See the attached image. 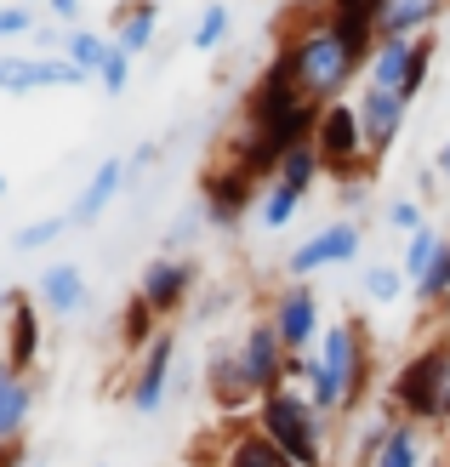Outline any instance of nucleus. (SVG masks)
<instances>
[{
    "instance_id": "nucleus-41",
    "label": "nucleus",
    "mask_w": 450,
    "mask_h": 467,
    "mask_svg": "<svg viewBox=\"0 0 450 467\" xmlns=\"http://www.w3.org/2000/svg\"><path fill=\"white\" fill-rule=\"evenodd\" d=\"M6 370H12V365H6V342H0V377H6Z\"/></svg>"
},
{
    "instance_id": "nucleus-45",
    "label": "nucleus",
    "mask_w": 450,
    "mask_h": 467,
    "mask_svg": "<svg viewBox=\"0 0 450 467\" xmlns=\"http://www.w3.org/2000/svg\"><path fill=\"white\" fill-rule=\"evenodd\" d=\"M29 467H35V462H29Z\"/></svg>"
},
{
    "instance_id": "nucleus-42",
    "label": "nucleus",
    "mask_w": 450,
    "mask_h": 467,
    "mask_svg": "<svg viewBox=\"0 0 450 467\" xmlns=\"http://www.w3.org/2000/svg\"><path fill=\"white\" fill-rule=\"evenodd\" d=\"M6 189H12V182H6V171H0V200H6Z\"/></svg>"
},
{
    "instance_id": "nucleus-18",
    "label": "nucleus",
    "mask_w": 450,
    "mask_h": 467,
    "mask_svg": "<svg viewBox=\"0 0 450 467\" xmlns=\"http://www.w3.org/2000/svg\"><path fill=\"white\" fill-rule=\"evenodd\" d=\"M86 296H91V285H86L80 263H46V274L35 279V302L58 319H75L86 308Z\"/></svg>"
},
{
    "instance_id": "nucleus-33",
    "label": "nucleus",
    "mask_w": 450,
    "mask_h": 467,
    "mask_svg": "<svg viewBox=\"0 0 450 467\" xmlns=\"http://www.w3.org/2000/svg\"><path fill=\"white\" fill-rule=\"evenodd\" d=\"M416 291V302L422 308H450V240H445V251H439V263L428 268V279H422V285H411Z\"/></svg>"
},
{
    "instance_id": "nucleus-34",
    "label": "nucleus",
    "mask_w": 450,
    "mask_h": 467,
    "mask_svg": "<svg viewBox=\"0 0 450 467\" xmlns=\"http://www.w3.org/2000/svg\"><path fill=\"white\" fill-rule=\"evenodd\" d=\"M131 68H137V57H131V52H120V46H114V52L103 57V68H98V86L109 91V98H120V91L131 86Z\"/></svg>"
},
{
    "instance_id": "nucleus-23",
    "label": "nucleus",
    "mask_w": 450,
    "mask_h": 467,
    "mask_svg": "<svg viewBox=\"0 0 450 467\" xmlns=\"http://www.w3.org/2000/svg\"><path fill=\"white\" fill-rule=\"evenodd\" d=\"M154 35H160V6H154V0H137V6H126L120 23H114V46L131 52V57H143L154 46Z\"/></svg>"
},
{
    "instance_id": "nucleus-13",
    "label": "nucleus",
    "mask_w": 450,
    "mask_h": 467,
    "mask_svg": "<svg viewBox=\"0 0 450 467\" xmlns=\"http://www.w3.org/2000/svg\"><path fill=\"white\" fill-rule=\"evenodd\" d=\"M194 263L188 256H149V268H143V279H137V296L149 302V308L160 314V319H172V314H183L188 308V296H194Z\"/></svg>"
},
{
    "instance_id": "nucleus-17",
    "label": "nucleus",
    "mask_w": 450,
    "mask_h": 467,
    "mask_svg": "<svg viewBox=\"0 0 450 467\" xmlns=\"http://www.w3.org/2000/svg\"><path fill=\"white\" fill-rule=\"evenodd\" d=\"M411 68H416V40H399V35H376L371 57H365V86L376 91H411ZM411 103V98H405Z\"/></svg>"
},
{
    "instance_id": "nucleus-4",
    "label": "nucleus",
    "mask_w": 450,
    "mask_h": 467,
    "mask_svg": "<svg viewBox=\"0 0 450 467\" xmlns=\"http://www.w3.org/2000/svg\"><path fill=\"white\" fill-rule=\"evenodd\" d=\"M291 52H297L302 98H314V103H337L342 91L365 75V63L337 40V29H330V23H314V29H302V35L291 40Z\"/></svg>"
},
{
    "instance_id": "nucleus-30",
    "label": "nucleus",
    "mask_w": 450,
    "mask_h": 467,
    "mask_svg": "<svg viewBox=\"0 0 450 467\" xmlns=\"http://www.w3.org/2000/svg\"><path fill=\"white\" fill-rule=\"evenodd\" d=\"M302 212V194H291L286 182H268L263 194H256V223H263L268 234H279V228H291V217Z\"/></svg>"
},
{
    "instance_id": "nucleus-44",
    "label": "nucleus",
    "mask_w": 450,
    "mask_h": 467,
    "mask_svg": "<svg viewBox=\"0 0 450 467\" xmlns=\"http://www.w3.org/2000/svg\"><path fill=\"white\" fill-rule=\"evenodd\" d=\"M154 6H160V0H154Z\"/></svg>"
},
{
    "instance_id": "nucleus-11",
    "label": "nucleus",
    "mask_w": 450,
    "mask_h": 467,
    "mask_svg": "<svg viewBox=\"0 0 450 467\" xmlns=\"http://www.w3.org/2000/svg\"><path fill=\"white\" fill-rule=\"evenodd\" d=\"M91 86L86 68L68 57H0V91L6 98H29V91H80Z\"/></svg>"
},
{
    "instance_id": "nucleus-36",
    "label": "nucleus",
    "mask_w": 450,
    "mask_h": 467,
    "mask_svg": "<svg viewBox=\"0 0 450 467\" xmlns=\"http://www.w3.org/2000/svg\"><path fill=\"white\" fill-rule=\"evenodd\" d=\"M40 23L29 17V6H0V40H17V35H35Z\"/></svg>"
},
{
    "instance_id": "nucleus-8",
    "label": "nucleus",
    "mask_w": 450,
    "mask_h": 467,
    "mask_svg": "<svg viewBox=\"0 0 450 467\" xmlns=\"http://www.w3.org/2000/svg\"><path fill=\"white\" fill-rule=\"evenodd\" d=\"M172 365H177V331H160L143 354L131 359L126 405H131L137 416H160V410H165V393H172Z\"/></svg>"
},
{
    "instance_id": "nucleus-40",
    "label": "nucleus",
    "mask_w": 450,
    "mask_h": 467,
    "mask_svg": "<svg viewBox=\"0 0 450 467\" xmlns=\"http://www.w3.org/2000/svg\"><path fill=\"white\" fill-rule=\"evenodd\" d=\"M434 171L450 182V137H445V143H439V154H434Z\"/></svg>"
},
{
    "instance_id": "nucleus-24",
    "label": "nucleus",
    "mask_w": 450,
    "mask_h": 467,
    "mask_svg": "<svg viewBox=\"0 0 450 467\" xmlns=\"http://www.w3.org/2000/svg\"><path fill=\"white\" fill-rule=\"evenodd\" d=\"M376 467H428V428H416V422L399 416L388 428V445L376 456Z\"/></svg>"
},
{
    "instance_id": "nucleus-39",
    "label": "nucleus",
    "mask_w": 450,
    "mask_h": 467,
    "mask_svg": "<svg viewBox=\"0 0 450 467\" xmlns=\"http://www.w3.org/2000/svg\"><path fill=\"white\" fill-rule=\"evenodd\" d=\"M154 160H160V143H143V149H137V154L126 160V171L137 177V171H149V166H154Z\"/></svg>"
},
{
    "instance_id": "nucleus-38",
    "label": "nucleus",
    "mask_w": 450,
    "mask_h": 467,
    "mask_svg": "<svg viewBox=\"0 0 450 467\" xmlns=\"http://www.w3.org/2000/svg\"><path fill=\"white\" fill-rule=\"evenodd\" d=\"M46 12H52L58 23H68V29H80V12H86V0H46Z\"/></svg>"
},
{
    "instance_id": "nucleus-31",
    "label": "nucleus",
    "mask_w": 450,
    "mask_h": 467,
    "mask_svg": "<svg viewBox=\"0 0 450 467\" xmlns=\"http://www.w3.org/2000/svg\"><path fill=\"white\" fill-rule=\"evenodd\" d=\"M68 228H75V223H68V212H58V217H35V223H23V228L12 234V245H17V251H46V245H58Z\"/></svg>"
},
{
    "instance_id": "nucleus-7",
    "label": "nucleus",
    "mask_w": 450,
    "mask_h": 467,
    "mask_svg": "<svg viewBox=\"0 0 450 467\" xmlns=\"http://www.w3.org/2000/svg\"><path fill=\"white\" fill-rule=\"evenodd\" d=\"M268 325L279 331L286 354H314V348H319V291L308 285V279L279 285L274 302H268Z\"/></svg>"
},
{
    "instance_id": "nucleus-43",
    "label": "nucleus",
    "mask_w": 450,
    "mask_h": 467,
    "mask_svg": "<svg viewBox=\"0 0 450 467\" xmlns=\"http://www.w3.org/2000/svg\"><path fill=\"white\" fill-rule=\"evenodd\" d=\"M98 467H109V462H98Z\"/></svg>"
},
{
    "instance_id": "nucleus-3",
    "label": "nucleus",
    "mask_w": 450,
    "mask_h": 467,
    "mask_svg": "<svg viewBox=\"0 0 450 467\" xmlns=\"http://www.w3.org/2000/svg\"><path fill=\"white\" fill-rule=\"evenodd\" d=\"M445 382H450V337H434V342H422L416 354L388 377L382 405L393 416H405V422H416V428H439Z\"/></svg>"
},
{
    "instance_id": "nucleus-15",
    "label": "nucleus",
    "mask_w": 450,
    "mask_h": 467,
    "mask_svg": "<svg viewBox=\"0 0 450 467\" xmlns=\"http://www.w3.org/2000/svg\"><path fill=\"white\" fill-rule=\"evenodd\" d=\"M360 131H365V154H376L382 160L393 143H399V131H405V120H411V103L399 98V91H376V86H365L360 91Z\"/></svg>"
},
{
    "instance_id": "nucleus-25",
    "label": "nucleus",
    "mask_w": 450,
    "mask_h": 467,
    "mask_svg": "<svg viewBox=\"0 0 450 467\" xmlns=\"http://www.w3.org/2000/svg\"><path fill=\"white\" fill-rule=\"evenodd\" d=\"M319 177H325V166H319V149L314 143H302V149H291L286 160H279V171H274V182H286L291 194H314L319 189Z\"/></svg>"
},
{
    "instance_id": "nucleus-22",
    "label": "nucleus",
    "mask_w": 450,
    "mask_h": 467,
    "mask_svg": "<svg viewBox=\"0 0 450 467\" xmlns=\"http://www.w3.org/2000/svg\"><path fill=\"white\" fill-rule=\"evenodd\" d=\"M445 12H450V0H388L382 6V35H399V40L434 35V23Z\"/></svg>"
},
{
    "instance_id": "nucleus-10",
    "label": "nucleus",
    "mask_w": 450,
    "mask_h": 467,
    "mask_svg": "<svg viewBox=\"0 0 450 467\" xmlns=\"http://www.w3.org/2000/svg\"><path fill=\"white\" fill-rule=\"evenodd\" d=\"M256 194H263V182H251L240 166H228V160L200 177V205H205V223L211 228H240L246 212L256 205Z\"/></svg>"
},
{
    "instance_id": "nucleus-27",
    "label": "nucleus",
    "mask_w": 450,
    "mask_h": 467,
    "mask_svg": "<svg viewBox=\"0 0 450 467\" xmlns=\"http://www.w3.org/2000/svg\"><path fill=\"white\" fill-rule=\"evenodd\" d=\"M114 52V35H98L91 23H80V29H68V40H63V57L75 63V68H86L91 80H98V68H103V57Z\"/></svg>"
},
{
    "instance_id": "nucleus-19",
    "label": "nucleus",
    "mask_w": 450,
    "mask_h": 467,
    "mask_svg": "<svg viewBox=\"0 0 450 467\" xmlns=\"http://www.w3.org/2000/svg\"><path fill=\"white\" fill-rule=\"evenodd\" d=\"M126 160H98V171H91V182L75 194V205H68V223L75 228H91L114 200H120V189H126Z\"/></svg>"
},
{
    "instance_id": "nucleus-28",
    "label": "nucleus",
    "mask_w": 450,
    "mask_h": 467,
    "mask_svg": "<svg viewBox=\"0 0 450 467\" xmlns=\"http://www.w3.org/2000/svg\"><path fill=\"white\" fill-rule=\"evenodd\" d=\"M445 240H450V234H439L434 223H428V228H416L411 240H405V256H399V268H405V279H411V285H422V279H428V268L439 263Z\"/></svg>"
},
{
    "instance_id": "nucleus-1",
    "label": "nucleus",
    "mask_w": 450,
    "mask_h": 467,
    "mask_svg": "<svg viewBox=\"0 0 450 467\" xmlns=\"http://www.w3.org/2000/svg\"><path fill=\"white\" fill-rule=\"evenodd\" d=\"M376 388V370H371V325L360 314H348L337 325L319 331V348H314V365H308V400H314L319 416L330 422H353L365 410Z\"/></svg>"
},
{
    "instance_id": "nucleus-32",
    "label": "nucleus",
    "mask_w": 450,
    "mask_h": 467,
    "mask_svg": "<svg viewBox=\"0 0 450 467\" xmlns=\"http://www.w3.org/2000/svg\"><path fill=\"white\" fill-rule=\"evenodd\" d=\"M223 40H228V6L211 0V6L200 12V23L188 29V46H194V52H223Z\"/></svg>"
},
{
    "instance_id": "nucleus-6",
    "label": "nucleus",
    "mask_w": 450,
    "mask_h": 467,
    "mask_svg": "<svg viewBox=\"0 0 450 467\" xmlns=\"http://www.w3.org/2000/svg\"><path fill=\"white\" fill-rule=\"evenodd\" d=\"M360 251H365V228L353 223V217H337V223H325L319 234H308V240L286 256V274H291V279H314V274H325V268L353 263Z\"/></svg>"
},
{
    "instance_id": "nucleus-20",
    "label": "nucleus",
    "mask_w": 450,
    "mask_h": 467,
    "mask_svg": "<svg viewBox=\"0 0 450 467\" xmlns=\"http://www.w3.org/2000/svg\"><path fill=\"white\" fill-rule=\"evenodd\" d=\"M35 377H17L6 370L0 377V445H23V433H29V416H35Z\"/></svg>"
},
{
    "instance_id": "nucleus-16",
    "label": "nucleus",
    "mask_w": 450,
    "mask_h": 467,
    "mask_svg": "<svg viewBox=\"0 0 450 467\" xmlns=\"http://www.w3.org/2000/svg\"><path fill=\"white\" fill-rule=\"evenodd\" d=\"M240 359L251 370V382L256 393H274V388H286V342H279V331L268 325V314L251 325V331L240 337Z\"/></svg>"
},
{
    "instance_id": "nucleus-37",
    "label": "nucleus",
    "mask_w": 450,
    "mask_h": 467,
    "mask_svg": "<svg viewBox=\"0 0 450 467\" xmlns=\"http://www.w3.org/2000/svg\"><path fill=\"white\" fill-rule=\"evenodd\" d=\"M382 6H388V0H330V12H348V17H371L376 29H382Z\"/></svg>"
},
{
    "instance_id": "nucleus-35",
    "label": "nucleus",
    "mask_w": 450,
    "mask_h": 467,
    "mask_svg": "<svg viewBox=\"0 0 450 467\" xmlns=\"http://www.w3.org/2000/svg\"><path fill=\"white\" fill-rule=\"evenodd\" d=\"M388 228L393 234H405V240H411V234L416 228H428V212H422V200H411V194H399V200H388Z\"/></svg>"
},
{
    "instance_id": "nucleus-21",
    "label": "nucleus",
    "mask_w": 450,
    "mask_h": 467,
    "mask_svg": "<svg viewBox=\"0 0 450 467\" xmlns=\"http://www.w3.org/2000/svg\"><path fill=\"white\" fill-rule=\"evenodd\" d=\"M217 467H297V462L279 451L268 433L234 428V433H223V462H217Z\"/></svg>"
},
{
    "instance_id": "nucleus-12",
    "label": "nucleus",
    "mask_w": 450,
    "mask_h": 467,
    "mask_svg": "<svg viewBox=\"0 0 450 467\" xmlns=\"http://www.w3.org/2000/svg\"><path fill=\"white\" fill-rule=\"evenodd\" d=\"M0 308H6V331H0V342H6V365L17 370V377H35V365H40V302L29 291H6L0 296Z\"/></svg>"
},
{
    "instance_id": "nucleus-5",
    "label": "nucleus",
    "mask_w": 450,
    "mask_h": 467,
    "mask_svg": "<svg viewBox=\"0 0 450 467\" xmlns=\"http://www.w3.org/2000/svg\"><path fill=\"white\" fill-rule=\"evenodd\" d=\"M314 149H319V166L330 177H371L360 171V160H365V131H360V109L353 103H325L319 109V126H314Z\"/></svg>"
},
{
    "instance_id": "nucleus-26",
    "label": "nucleus",
    "mask_w": 450,
    "mask_h": 467,
    "mask_svg": "<svg viewBox=\"0 0 450 467\" xmlns=\"http://www.w3.org/2000/svg\"><path fill=\"white\" fill-rule=\"evenodd\" d=\"M160 331H165V325H160V314L149 308V302H143V296H131V302H126V308H120V348H126V354H131V359H137V354H143V348H149V342H154Z\"/></svg>"
},
{
    "instance_id": "nucleus-29",
    "label": "nucleus",
    "mask_w": 450,
    "mask_h": 467,
    "mask_svg": "<svg viewBox=\"0 0 450 467\" xmlns=\"http://www.w3.org/2000/svg\"><path fill=\"white\" fill-rule=\"evenodd\" d=\"M405 268L399 263H365V279H360V296L365 302H376V308H393L399 296H405Z\"/></svg>"
},
{
    "instance_id": "nucleus-2",
    "label": "nucleus",
    "mask_w": 450,
    "mask_h": 467,
    "mask_svg": "<svg viewBox=\"0 0 450 467\" xmlns=\"http://www.w3.org/2000/svg\"><path fill=\"white\" fill-rule=\"evenodd\" d=\"M251 428L268 433L279 451H286L297 467H330V416L314 410L302 388H274L256 400Z\"/></svg>"
},
{
    "instance_id": "nucleus-9",
    "label": "nucleus",
    "mask_w": 450,
    "mask_h": 467,
    "mask_svg": "<svg viewBox=\"0 0 450 467\" xmlns=\"http://www.w3.org/2000/svg\"><path fill=\"white\" fill-rule=\"evenodd\" d=\"M205 393H211V405H217L223 416H246L256 410V382H251V370L240 359V342H217L205 354Z\"/></svg>"
},
{
    "instance_id": "nucleus-14",
    "label": "nucleus",
    "mask_w": 450,
    "mask_h": 467,
    "mask_svg": "<svg viewBox=\"0 0 450 467\" xmlns=\"http://www.w3.org/2000/svg\"><path fill=\"white\" fill-rule=\"evenodd\" d=\"M291 103H302V80H297V52H291V40L274 52V63L256 75V86H251V98H246V126H256V120H268V114H279V109H291Z\"/></svg>"
}]
</instances>
